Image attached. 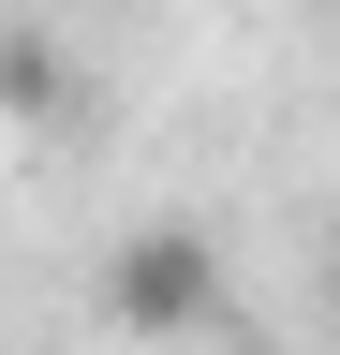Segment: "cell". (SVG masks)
I'll return each instance as SVG.
<instances>
[{"label": "cell", "instance_id": "2", "mask_svg": "<svg viewBox=\"0 0 340 355\" xmlns=\"http://www.w3.org/2000/svg\"><path fill=\"white\" fill-rule=\"evenodd\" d=\"M15 104H30V133H60L74 104H60V44L45 30H15Z\"/></svg>", "mask_w": 340, "mask_h": 355}, {"label": "cell", "instance_id": "1", "mask_svg": "<svg viewBox=\"0 0 340 355\" xmlns=\"http://www.w3.org/2000/svg\"><path fill=\"white\" fill-rule=\"evenodd\" d=\"M104 326L118 340H207L222 326V252H207L193 222H134V237L104 252Z\"/></svg>", "mask_w": 340, "mask_h": 355}, {"label": "cell", "instance_id": "3", "mask_svg": "<svg viewBox=\"0 0 340 355\" xmlns=\"http://www.w3.org/2000/svg\"><path fill=\"white\" fill-rule=\"evenodd\" d=\"M325 311H340V252H325Z\"/></svg>", "mask_w": 340, "mask_h": 355}]
</instances>
